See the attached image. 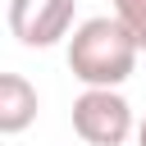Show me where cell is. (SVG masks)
Masks as SVG:
<instances>
[{
    "label": "cell",
    "mask_w": 146,
    "mask_h": 146,
    "mask_svg": "<svg viewBox=\"0 0 146 146\" xmlns=\"http://www.w3.org/2000/svg\"><path fill=\"white\" fill-rule=\"evenodd\" d=\"M137 55H141V46L110 14L82 18L68 36V68L87 87H123L137 68Z\"/></svg>",
    "instance_id": "obj_1"
},
{
    "label": "cell",
    "mask_w": 146,
    "mask_h": 146,
    "mask_svg": "<svg viewBox=\"0 0 146 146\" xmlns=\"http://www.w3.org/2000/svg\"><path fill=\"white\" fill-rule=\"evenodd\" d=\"M73 132L87 146H123L137 132L132 105L119 96V87H87L73 100Z\"/></svg>",
    "instance_id": "obj_2"
},
{
    "label": "cell",
    "mask_w": 146,
    "mask_h": 146,
    "mask_svg": "<svg viewBox=\"0 0 146 146\" xmlns=\"http://www.w3.org/2000/svg\"><path fill=\"white\" fill-rule=\"evenodd\" d=\"M137 146H146V119L137 123Z\"/></svg>",
    "instance_id": "obj_6"
},
{
    "label": "cell",
    "mask_w": 146,
    "mask_h": 146,
    "mask_svg": "<svg viewBox=\"0 0 146 146\" xmlns=\"http://www.w3.org/2000/svg\"><path fill=\"white\" fill-rule=\"evenodd\" d=\"M114 18L132 32V41L146 50V0H114Z\"/></svg>",
    "instance_id": "obj_5"
},
{
    "label": "cell",
    "mask_w": 146,
    "mask_h": 146,
    "mask_svg": "<svg viewBox=\"0 0 146 146\" xmlns=\"http://www.w3.org/2000/svg\"><path fill=\"white\" fill-rule=\"evenodd\" d=\"M36 110H41L36 87L23 73H0V137L27 132L36 123Z\"/></svg>",
    "instance_id": "obj_4"
},
{
    "label": "cell",
    "mask_w": 146,
    "mask_h": 146,
    "mask_svg": "<svg viewBox=\"0 0 146 146\" xmlns=\"http://www.w3.org/2000/svg\"><path fill=\"white\" fill-rule=\"evenodd\" d=\"M78 0H9V32L27 50H46L73 32Z\"/></svg>",
    "instance_id": "obj_3"
}]
</instances>
